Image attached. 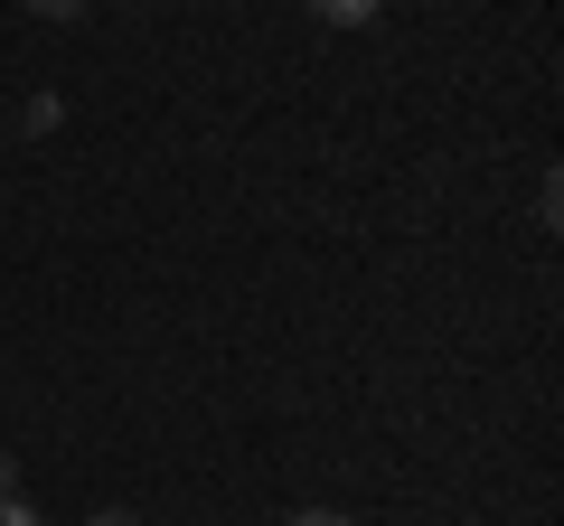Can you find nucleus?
Masks as SVG:
<instances>
[{
    "label": "nucleus",
    "instance_id": "423d86ee",
    "mask_svg": "<svg viewBox=\"0 0 564 526\" xmlns=\"http://www.w3.org/2000/svg\"><path fill=\"white\" fill-rule=\"evenodd\" d=\"M95 526H132V517H122V507H104V517H95Z\"/></svg>",
    "mask_w": 564,
    "mask_h": 526
},
{
    "label": "nucleus",
    "instance_id": "f03ea898",
    "mask_svg": "<svg viewBox=\"0 0 564 526\" xmlns=\"http://www.w3.org/2000/svg\"><path fill=\"white\" fill-rule=\"evenodd\" d=\"M0 526H39V507H29L20 489H10V498H0Z\"/></svg>",
    "mask_w": 564,
    "mask_h": 526
},
{
    "label": "nucleus",
    "instance_id": "20e7f679",
    "mask_svg": "<svg viewBox=\"0 0 564 526\" xmlns=\"http://www.w3.org/2000/svg\"><path fill=\"white\" fill-rule=\"evenodd\" d=\"M10 489H20V461H10V451H0V498H10Z\"/></svg>",
    "mask_w": 564,
    "mask_h": 526
},
{
    "label": "nucleus",
    "instance_id": "39448f33",
    "mask_svg": "<svg viewBox=\"0 0 564 526\" xmlns=\"http://www.w3.org/2000/svg\"><path fill=\"white\" fill-rule=\"evenodd\" d=\"M282 526H339V517H321V507H311V517H282Z\"/></svg>",
    "mask_w": 564,
    "mask_h": 526
},
{
    "label": "nucleus",
    "instance_id": "7ed1b4c3",
    "mask_svg": "<svg viewBox=\"0 0 564 526\" xmlns=\"http://www.w3.org/2000/svg\"><path fill=\"white\" fill-rule=\"evenodd\" d=\"M29 10H39V20H76L85 0H29Z\"/></svg>",
    "mask_w": 564,
    "mask_h": 526
},
{
    "label": "nucleus",
    "instance_id": "f257e3e1",
    "mask_svg": "<svg viewBox=\"0 0 564 526\" xmlns=\"http://www.w3.org/2000/svg\"><path fill=\"white\" fill-rule=\"evenodd\" d=\"M311 10H321L329 29H367V20H377V0H311Z\"/></svg>",
    "mask_w": 564,
    "mask_h": 526
}]
</instances>
